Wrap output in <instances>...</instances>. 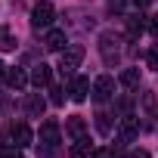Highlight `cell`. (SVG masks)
<instances>
[{
  "label": "cell",
  "mask_w": 158,
  "mask_h": 158,
  "mask_svg": "<svg viewBox=\"0 0 158 158\" xmlns=\"http://www.w3.org/2000/svg\"><path fill=\"white\" fill-rule=\"evenodd\" d=\"M96 130H99L102 136H109V133H112V115L99 112V115H96Z\"/></svg>",
  "instance_id": "18"
},
{
  "label": "cell",
  "mask_w": 158,
  "mask_h": 158,
  "mask_svg": "<svg viewBox=\"0 0 158 158\" xmlns=\"http://www.w3.org/2000/svg\"><path fill=\"white\" fill-rule=\"evenodd\" d=\"M0 50H3V53L16 50V34H13L10 28H3V25H0Z\"/></svg>",
  "instance_id": "16"
},
{
  "label": "cell",
  "mask_w": 158,
  "mask_h": 158,
  "mask_svg": "<svg viewBox=\"0 0 158 158\" xmlns=\"http://www.w3.org/2000/svg\"><path fill=\"white\" fill-rule=\"evenodd\" d=\"M90 155H93V146H90V136L84 133V136L74 139V146H71V158H90Z\"/></svg>",
  "instance_id": "11"
},
{
  "label": "cell",
  "mask_w": 158,
  "mask_h": 158,
  "mask_svg": "<svg viewBox=\"0 0 158 158\" xmlns=\"http://www.w3.org/2000/svg\"><path fill=\"white\" fill-rule=\"evenodd\" d=\"M65 31H59V28H53V31H47V37H44V47L50 50V53H62L65 50Z\"/></svg>",
  "instance_id": "9"
},
{
  "label": "cell",
  "mask_w": 158,
  "mask_h": 158,
  "mask_svg": "<svg viewBox=\"0 0 158 158\" xmlns=\"http://www.w3.org/2000/svg\"><path fill=\"white\" fill-rule=\"evenodd\" d=\"M65 127H68V136H71V139H77V136H84V133H87L84 118H68V124H65Z\"/></svg>",
  "instance_id": "15"
},
{
  "label": "cell",
  "mask_w": 158,
  "mask_h": 158,
  "mask_svg": "<svg viewBox=\"0 0 158 158\" xmlns=\"http://www.w3.org/2000/svg\"><path fill=\"white\" fill-rule=\"evenodd\" d=\"M0 77H6V65L3 62H0Z\"/></svg>",
  "instance_id": "27"
},
{
  "label": "cell",
  "mask_w": 158,
  "mask_h": 158,
  "mask_svg": "<svg viewBox=\"0 0 158 158\" xmlns=\"http://www.w3.org/2000/svg\"><path fill=\"white\" fill-rule=\"evenodd\" d=\"M0 158H22L19 155V146H13L10 139H3V143H0Z\"/></svg>",
  "instance_id": "19"
},
{
  "label": "cell",
  "mask_w": 158,
  "mask_h": 158,
  "mask_svg": "<svg viewBox=\"0 0 158 158\" xmlns=\"http://www.w3.org/2000/svg\"><path fill=\"white\" fill-rule=\"evenodd\" d=\"M99 56H102L106 65H118V59H121V37L115 31H102L99 34Z\"/></svg>",
  "instance_id": "1"
},
{
  "label": "cell",
  "mask_w": 158,
  "mask_h": 158,
  "mask_svg": "<svg viewBox=\"0 0 158 158\" xmlns=\"http://www.w3.org/2000/svg\"><path fill=\"white\" fill-rule=\"evenodd\" d=\"M149 31H152V34H155V37H158V13H155V16H152V19H149Z\"/></svg>",
  "instance_id": "24"
},
{
  "label": "cell",
  "mask_w": 158,
  "mask_h": 158,
  "mask_svg": "<svg viewBox=\"0 0 158 158\" xmlns=\"http://www.w3.org/2000/svg\"><path fill=\"white\" fill-rule=\"evenodd\" d=\"M121 84L124 87H136L139 84V68H124L121 71Z\"/></svg>",
  "instance_id": "17"
},
{
  "label": "cell",
  "mask_w": 158,
  "mask_h": 158,
  "mask_svg": "<svg viewBox=\"0 0 158 158\" xmlns=\"http://www.w3.org/2000/svg\"><path fill=\"white\" fill-rule=\"evenodd\" d=\"M59 143H62L59 124H56V121H44V124H40V143H37L40 155H56V152H59Z\"/></svg>",
  "instance_id": "2"
},
{
  "label": "cell",
  "mask_w": 158,
  "mask_h": 158,
  "mask_svg": "<svg viewBox=\"0 0 158 158\" xmlns=\"http://www.w3.org/2000/svg\"><path fill=\"white\" fill-rule=\"evenodd\" d=\"M3 139H10L13 146L25 149V146H31V139H34V136H31V127H28L25 121H19V124H13V127H10V133H6Z\"/></svg>",
  "instance_id": "5"
},
{
  "label": "cell",
  "mask_w": 158,
  "mask_h": 158,
  "mask_svg": "<svg viewBox=\"0 0 158 158\" xmlns=\"http://www.w3.org/2000/svg\"><path fill=\"white\" fill-rule=\"evenodd\" d=\"M149 65H152V68H158V47H152V50H149Z\"/></svg>",
  "instance_id": "22"
},
{
  "label": "cell",
  "mask_w": 158,
  "mask_h": 158,
  "mask_svg": "<svg viewBox=\"0 0 158 158\" xmlns=\"http://www.w3.org/2000/svg\"><path fill=\"white\" fill-rule=\"evenodd\" d=\"M87 93H90V77H84V74L71 77V99H74V102H84Z\"/></svg>",
  "instance_id": "8"
},
{
  "label": "cell",
  "mask_w": 158,
  "mask_h": 158,
  "mask_svg": "<svg viewBox=\"0 0 158 158\" xmlns=\"http://www.w3.org/2000/svg\"><path fill=\"white\" fill-rule=\"evenodd\" d=\"M44 106H47V102H44V96H40V93H31V96H28V102H25V112H28L31 118H40V115H44Z\"/></svg>",
  "instance_id": "13"
},
{
  "label": "cell",
  "mask_w": 158,
  "mask_h": 158,
  "mask_svg": "<svg viewBox=\"0 0 158 158\" xmlns=\"http://www.w3.org/2000/svg\"><path fill=\"white\" fill-rule=\"evenodd\" d=\"M50 81H53V71H50V65H34V71H31V84L34 87H50Z\"/></svg>",
  "instance_id": "10"
},
{
  "label": "cell",
  "mask_w": 158,
  "mask_h": 158,
  "mask_svg": "<svg viewBox=\"0 0 158 158\" xmlns=\"http://www.w3.org/2000/svg\"><path fill=\"white\" fill-rule=\"evenodd\" d=\"M109 10H112V13H121V10H124V0H109Z\"/></svg>",
  "instance_id": "23"
},
{
  "label": "cell",
  "mask_w": 158,
  "mask_h": 158,
  "mask_svg": "<svg viewBox=\"0 0 158 158\" xmlns=\"http://www.w3.org/2000/svg\"><path fill=\"white\" fill-rule=\"evenodd\" d=\"M146 28H149V22H146L143 16H130V19H127V34H130V37H139Z\"/></svg>",
  "instance_id": "14"
},
{
  "label": "cell",
  "mask_w": 158,
  "mask_h": 158,
  "mask_svg": "<svg viewBox=\"0 0 158 158\" xmlns=\"http://www.w3.org/2000/svg\"><path fill=\"white\" fill-rule=\"evenodd\" d=\"M6 84H10L13 90H22V87L28 84V74H25L22 68H6Z\"/></svg>",
  "instance_id": "12"
},
{
  "label": "cell",
  "mask_w": 158,
  "mask_h": 158,
  "mask_svg": "<svg viewBox=\"0 0 158 158\" xmlns=\"http://www.w3.org/2000/svg\"><path fill=\"white\" fill-rule=\"evenodd\" d=\"M133 3H136V6H139V10H146V6H149V3H152V0H133Z\"/></svg>",
  "instance_id": "26"
},
{
  "label": "cell",
  "mask_w": 158,
  "mask_h": 158,
  "mask_svg": "<svg viewBox=\"0 0 158 158\" xmlns=\"http://www.w3.org/2000/svg\"><path fill=\"white\" fill-rule=\"evenodd\" d=\"M90 158H115V152H112V149H93Z\"/></svg>",
  "instance_id": "21"
},
{
  "label": "cell",
  "mask_w": 158,
  "mask_h": 158,
  "mask_svg": "<svg viewBox=\"0 0 158 158\" xmlns=\"http://www.w3.org/2000/svg\"><path fill=\"white\" fill-rule=\"evenodd\" d=\"M62 99H65L62 90H59V87H50V102H53V106H62Z\"/></svg>",
  "instance_id": "20"
},
{
  "label": "cell",
  "mask_w": 158,
  "mask_h": 158,
  "mask_svg": "<svg viewBox=\"0 0 158 158\" xmlns=\"http://www.w3.org/2000/svg\"><path fill=\"white\" fill-rule=\"evenodd\" d=\"M112 96H115V81H112L109 74H99L96 81H93V99L96 102H109Z\"/></svg>",
  "instance_id": "6"
},
{
  "label": "cell",
  "mask_w": 158,
  "mask_h": 158,
  "mask_svg": "<svg viewBox=\"0 0 158 158\" xmlns=\"http://www.w3.org/2000/svg\"><path fill=\"white\" fill-rule=\"evenodd\" d=\"M136 133H139V118L124 115V118H121V124H118V139H121V143H130Z\"/></svg>",
  "instance_id": "7"
},
{
  "label": "cell",
  "mask_w": 158,
  "mask_h": 158,
  "mask_svg": "<svg viewBox=\"0 0 158 158\" xmlns=\"http://www.w3.org/2000/svg\"><path fill=\"white\" fill-rule=\"evenodd\" d=\"M130 158H149V152H146V149H133V152H130Z\"/></svg>",
  "instance_id": "25"
},
{
  "label": "cell",
  "mask_w": 158,
  "mask_h": 158,
  "mask_svg": "<svg viewBox=\"0 0 158 158\" xmlns=\"http://www.w3.org/2000/svg\"><path fill=\"white\" fill-rule=\"evenodd\" d=\"M53 19H56L53 3H50V0H37L34 10H31V28H34V31H44V28L53 25Z\"/></svg>",
  "instance_id": "3"
},
{
  "label": "cell",
  "mask_w": 158,
  "mask_h": 158,
  "mask_svg": "<svg viewBox=\"0 0 158 158\" xmlns=\"http://www.w3.org/2000/svg\"><path fill=\"white\" fill-rule=\"evenodd\" d=\"M81 59H84V47H65L62 50V56H59V71L62 74H71L77 65H81Z\"/></svg>",
  "instance_id": "4"
}]
</instances>
